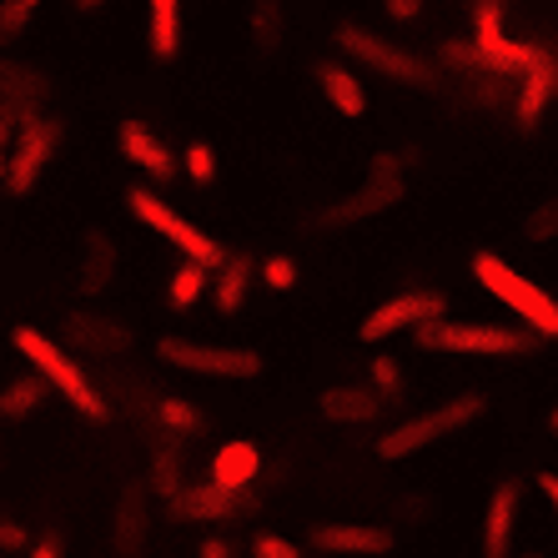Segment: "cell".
<instances>
[{"mask_svg":"<svg viewBox=\"0 0 558 558\" xmlns=\"http://www.w3.org/2000/svg\"><path fill=\"white\" fill-rule=\"evenodd\" d=\"M383 11H388L392 21H417V15H423V0H383Z\"/></svg>","mask_w":558,"mask_h":558,"instance_id":"32","label":"cell"},{"mask_svg":"<svg viewBox=\"0 0 558 558\" xmlns=\"http://www.w3.org/2000/svg\"><path fill=\"white\" fill-rule=\"evenodd\" d=\"M31 558H61V538H56V533H46V538L31 548Z\"/></svg>","mask_w":558,"mask_h":558,"instance_id":"35","label":"cell"},{"mask_svg":"<svg viewBox=\"0 0 558 558\" xmlns=\"http://www.w3.org/2000/svg\"><path fill=\"white\" fill-rule=\"evenodd\" d=\"M252 558H302V554L282 533H257V538H252Z\"/></svg>","mask_w":558,"mask_h":558,"instance_id":"28","label":"cell"},{"mask_svg":"<svg viewBox=\"0 0 558 558\" xmlns=\"http://www.w3.org/2000/svg\"><path fill=\"white\" fill-rule=\"evenodd\" d=\"M442 312H448L442 292H398V298H388L383 307L367 312L363 327H357V338L383 342V338H392V332H408V327L428 323V317H442Z\"/></svg>","mask_w":558,"mask_h":558,"instance_id":"10","label":"cell"},{"mask_svg":"<svg viewBox=\"0 0 558 558\" xmlns=\"http://www.w3.org/2000/svg\"><path fill=\"white\" fill-rule=\"evenodd\" d=\"M146 36H151V56L156 61H177L182 51V0H146Z\"/></svg>","mask_w":558,"mask_h":558,"instance_id":"17","label":"cell"},{"mask_svg":"<svg viewBox=\"0 0 558 558\" xmlns=\"http://www.w3.org/2000/svg\"><path fill=\"white\" fill-rule=\"evenodd\" d=\"M338 51H348L352 61L373 65V71H383V76H392V81H408V86H428L433 81V65L417 51H408V46H398V40L373 36V31L352 26V21L338 26Z\"/></svg>","mask_w":558,"mask_h":558,"instance_id":"6","label":"cell"},{"mask_svg":"<svg viewBox=\"0 0 558 558\" xmlns=\"http://www.w3.org/2000/svg\"><path fill=\"white\" fill-rule=\"evenodd\" d=\"M0 548H26V529L11 519H0Z\"/></svg>","mask_w":558,"mask_h":558,"instance_id":"33","label":"cell"},{"mask_svg":"<svg viewBox=\"0 0 558 558\" xmlns=\"http://www.w3.org/2000/svg\"><path fill=\"white\" fill-rule=\"evenodd\" d=\"M186 177H192L196 186H207L211 177H217V156H211L207 142H192V146H186Z\"/></svg>","mask_w":558,"mask_h":558,"instance_id":"27","label":"cell"},{"mask_svg":"<svg viewBox=\"0 0 558 558\" xmlns=\"http://www.w3.org/2000/svg\"><path fill=\"white\" fill-rule=\"evenodd\" d=\"M126 207L136 211V217H142L146 227H156V232L167 236V242H171V247H177V252H186V257H192V262H202L207 272H217L221 262H227V252H221L207 232H196L192 221H182V217H177V211L167 207V202H161V196H151V192H146V186H131V192H126Z\"/></svg>","mask_w":558,"mask_h":558,"instance_id":"7","label":"cell"},{"mask_svg":"<svg viewBox=\"0 0 558 558\" xmlns=\"http://www.w3.org/2000/svg\"><path fill=\"white\" fill-rule=\"evenodd\" d=\"M156 352H161L167 363H177L182 373H196V377H227V383H236V377H257L262 373V357L247 352V348H207V342L167 338Z\"/></svg>","mask_w":558,"mask_h":558,"instance_id":"9","label":"cell"},{"mask_svg":"<svg viewBox=\"0 0 558 558\" xmlns=\"http://www.w3.org/2000/svg\"><path fill=\"white\" fill-rule=\"evenodd\" d=\"M473 51H478V71H498V76H523L538 56L533 40H513L504 31V0H478L473 5Z\"/></svg>","mask_w":558,"mask_h":558,"instance_id":"5","label":"cell"},{"mask_svg":"<svg viewBox=\"0 0 558 558\" xmlns=\"http://www.w3.org/2000/svg\"><path fill=\"white\" fill-rule=\"evenodd\" d=\"M156 413H161V423H167V428H177V433H196V428H202V413H196L192 403H182V398H167Z\"/></svg>","mask_w":558,"mask_h":558,"instance_id":"26","label":"cell"},{"mask_svg":"<svg viewBox=\"0 0 558 558\" xmlns=\"http://www.w3.org/2000/svg\"><path fill=\"white\" fill-rule=\"evenodd\" d=\"M554 86H558L554 51H548V46H538L533 65L523 71V92H519V121H523V126H538V117H544V106L554 101Z\"/></svg>","mask_w":558,"mask_h":558,"instance_id":"14","label":"cell"},{"mask_svg":"<svg viewBox=\"0 0 558 558\" xmlns=\"http://www.w3.org/2000/svg\"><path fill=\"white\" fill-rule=\"evenodd\" d=\"M11 342H15V352H21V357H26V363L36 367V373L46 377L56 392H61L65 403L81 408V417H96V423H106V417H111V413H106V398L96 392V383L81 373V367L71 363V357H65V352L56 348L46 332H40V327L21 323V327L11 332Z\"/></svg>","mask_w":558,"mask_h":558,"instance_id":"1","label":"cell"},{"mask_svg":"<svg viewBox=\"0 0 558 558\" xmlns=\"http://www.w3.org/2000/svg\"><path fill=\"white\" fill-rule=\"evenodd\" d=\"M367 373H373L377 398H392V392L403 388V373H398V363H392V357H373V367H367Z\"/></svg>","mask_w":558,"mask_h":558,"instance_id":"29","label":"cell"},{"mask_svg":"<svg viewBox=\"0 0 558 558\" xmlns=\"http://www.w3.org/2000/svg\"><path fill=\"white\" fill-rule=\"evenodd\" d=\"M277 26H282V0H252V31H257V46H277Z\"/></svg>","mask_w":558,"mask_h":558,"instance_id":"25","label":"cell"},{"mask_svg":"<svg viewBox=\"0 0 558 558\" xmlns=\"http://www.w3.org/2000/svg\"><path fill=\"white\" fill-rule=\"evenodd\" d=\"M483 408H488V403H483L478 392H473V398H458V403H442V408H433V413L408 417L403 428H392V433H383V438H377V458H388V463H398V458L423 453L428 442H438V438H448L453 428L473 423V417H478Z\"/></svg>","mask_w":558,"mask_h":558,"instance_id":"4","label":"cell"},{"mask_svg":"<svg viewBox=\"0 0 558 558\" xmlns=\"http://www.w3.org/2000/svg\"><path fill=\"white\" fill-rule=\"evenodd\" d=\"M262 282L272 287V292H287V287L298 282V262H292V257H267V267H262Z\"/></svg>","mask_w":558,"mask_h":558,"instance_id":"30","label":"cell"},{"mask_svg":"<svg viewBox=\"0 0 558 558\" xmlns=\"http://www.w3.org/2000/svg\"><path fill=\"white\" fill-rule=\"evenodd\" d=\"M442 61L448 65H478V51H473V40H448V46H442Z\"/></svg>","mask_w":558,"mask_h":558,"instance_id":"31","label":"cell"},{"mask_svg":"<svg viewBox=\"0 0 558 558\" xmlns=\"http://www.w3.org/2000/svg\"><path fill=\"white\" fill-rule=\"evenodd\" d=\"M196 558H232V544H227V538H202Z\"/></svg>","mask_w":558,"mask_h":558,"instance_id":"34","label":"cell"},{"mask_svg":"<svg viewBox=\"0 0 558 558\" xmlns=\"http://www.w3.org/2000/svg\"><path fill=\"white\" fill-rule=\"evenodd\" d=\"M247 282H252V262L247 257H227L221 262V282H217V312H236L247 302Z\"/></svg>","mask_w":558,"mask_h":558,"instance_id":"21","label":"cell"},{"mask_svg":"<svg viewBox=\"0 0 558 558\" xmlns=\"http://www.w3.org/2000/svg\"><path fill=\"white\" fill-rule=\"evenodd\" d=\"M538 488H544L548 504H558V478H554V473H538Z\"/></svg>","mask_w":558,"mask_h":558,"instance_id":"36","label":"cell"},{"mask_svg":"<svg viewBox=\"0 0 558 558\" xmlns=\"http://www.w3.org/2000/svg\"><path fill=\"white\" fill-rule=\"evenodd\" d=\"M417 348L433 352H478V357H504V352H529L533 338L513 332V327H494V323H442V317H428L417 323Z\"/></svg>","mask_w":558,"mask_h":558,"instance_id":"3","label":"cell"},{"mask_svg":"<svg viewBox=\"0 0 558 558\" xmlns=\"http://www.w3.org/2000/svg\"><path fill=\"white\" fill-rule=\"evenodd\" d=\"M117 142H121V156H126L136 171L156 177V182H171V177H177V161H171V151L161 146V136H156L146 121H121Z\"/></svg>","mask_w":558,"mask_h":558,"instance_id":"12","label":"cell"},{"mask_svg":"<svg viewBox=\"0 0 558 558\" xmlns=\"http://www.w3.org/2000/svg\"><path fill=\"white\" fill-rule=\"evenodd\" d=\"M317 81H323L327 101L338 106L342 117H363V111H367V92H363V81L352 76V71H342L338 61H323V65H317Z\"/></svg>","mask_w":558,"mask_h":558,"instance_id":"19","label":"cell"},{"mask_svg":"<svg viewBox=\"0 0 558 558\" xmlns=\"http://www.w3.org/2000/svg\"><path fill=\"white\" fill-rule=\"evenodd\" d=\"M383 413V398L363 388H332L323 392V417L327 423H367V417Z\"/></svg>","mask_w":558,"mask_h":558,"instance_id":"20","label":"cell"},{"mask_svg":"<svg viewBox=\"0 0 558 558\" xmlns=\"http://www.w3.org/2000/svg\"><path fill=\"white\" fill-rule=\"evenodd\" d=\"M46 76L40 71H31V65L11 61V56H0V101H11L15 111H26V106H40L46 101Z\"/></svg>","mask_w":558,"mask_h":558,"instance_id":"18","label":"cell"},{"mask_svg":"<svg viewBox=\"0 0 558 558\" xmlns=\"http://www.w3.org/2000/svg\"><path fill=\"white\" fill-rule=\"evenodd\" d=\"M36 11H40V0H0V46H11L36 21Z\"/></svg>","mask_w":558,"mask_h":558,"instance_id":"24","label":"cell"},{"mask_svg":"<svg viewBox=\"0 0 558 558\" xmlns=\"http://www.w3.org/2000/svg\"><path fill=\"white\" fill-rule=\"evenodd\" d=\"M247 508V498H242V488H217V483H207V488H182V494L171 498V513L177 519H232V513H242Z\"/></svg>","mask_w":558,"mask_h":558,"instance_id":"15","label":"cell"},{"mask_svg":"<svg viewBox=\"0 0 558 558\" xmlns=\"http://www.w3.org/2000/svg\"><path fill=\"white\" fill-rule=\"evenodd\" d=\"M529 558H544V554H529Z\"/></svg>","mask_w":558,"mask_h":558,"instance_id":"38","label":"cell"},{"mask_svg":"<svg viewBox=\"0 0 558 558\" xmlns=\"http://www.w3.org/2000/svg\"><path fill=\"white\" fill-rule=\"evenodd\" d=\"M307 538L327 554H388L398 544L392 529H377V523H312Z\"/></svg>","mask_w":558,"mask_h":558,"instance_id":"11","label":"cell"},{"mask_svg":"<svg viewBox=\"0 0 558 558\" xmlns=\"http://www.w3.org/2000/svg\"><path fill=\"white\" fill-rule=\"evenodd\" d=\"M513 513H519V478H504L494 488V498H488V519H483V558H508Z\"/></svg>","mask_w":558,"mask_h":558,"instance_id":"13","label":"cell"},{"mask_svg":"<svg viewBox=\"0 0 558 558\" xmlns=\"http://www.w3.org/2000/svg\"><path fill=\"white\" fill-rule=\"evenodd\" d=\"M257 473H262V448L247 442V438L221 442L217 458H211V483H217V488H232V494L236 488H247Z\"/></svg>","mask_w":558,"mask_h":558,"instance_id":"16","label":"cell"},{"mask_svg":"<svg viewBox=\"0 0 558 558\" xmlns=\"http://www.w3.org/2000/svg\"><path fill=\"white\" fill-rule=\"evenodd\" d=\"M202 292H207V267L186 257L182 267L171 272V307H192V302L202 298Z\"/></svg>","mask_w":558,"mask_h":558,"instance_id":"23","label":"cell"},{"mask_svg":"<svg viewBox=\"0 0 558 558\" xmlns=\"http://www.w3.org/2000/svg\"><path fill=\"white\" fill-rule=\"evenodd\" d=\"M15 156L11 161H5V171H0V177H5V186H11L15 196H26L31 186H36V177L40 171H46V161H51V151H56V142H61V126H56V121H46V117H36V111H21V117H15Z\"/></svg>","mask_w":558,"mask_h":558,"instance_id":"8","label":"cell"},{"mask_svg":"<svg viewBox=\"0 0 558 558\" xmlns=\"http://www.w3.org/2000/svg\"><path fill=\"white\" fill-rule=\"evenodd\" d=\"M101 5H106V0H71V11H76V15H92V11H101Z\"/></svg>","mask_w":558,"mask_h":558,"instance_id":"37","label":"cell"},{"mask_svg":"<svg viewBox=\"0 0 558 558\" xmlns=\"http://www.w3.org/2000/svg\"><path fill=\"white\" fill-rule=\"evenodd\" d=\"M40 398H46V377H15L11 388L0 392V417H31L40 408Z\"/></svg>","mask_w":558,"mask_h":558,"instance_id":"22","label":"cell"},{"mask_svg":"<svg viewBox=\"0 0 558 558\" xmlns=\"http://www.w3.org/2000/svg\"><path fill=\"white\" fill-rule=\"evenodd\" d=\"M473 277H478V282L488 287V292H494L504 307L519 312V317L533 327V332H538V338H554V332H558L554 298H548V292H538L529 277L513 272L504 257H494V252H478V257H473Z\"/></svg>","mask_w":558,"mask_h":558,"instance_id":"2","label":"cell"}]
</instances>
